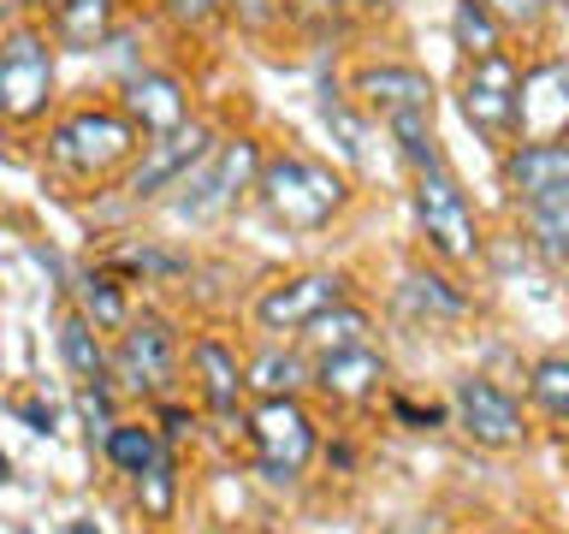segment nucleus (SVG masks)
Instances as JSON below:
<instances>
[{
	"instance_id": "nucleus-1",
	"label": "nucleus",
	"mask_w": 569,
	"mask_h": 534,
	"mask_svg": "<svg viewBox=\"0 0 569 534\" xmlns=\"http://www.w3.org/2000/svg\"><path fill=\"white\" fill-rule=\"evenodd\" d=\"M256 190H261V208L291 231H320L345 208V178L309 155H273L261 167Z\"/></svg>"
},
{
	"instance_id": "nucleus-2",
	"label": "nucleus",
	"mask_w": 569,
	"mask_h": 534,
	"mask_svg": "<svg viewBox=\"0 0 569 534\" xmlns=\"http://www.w3.org/2000/svg\"><path fill=\"white\" fill-rule=\"evenodd\" d=\"M137 131L142 125L131 113H101V107H89V113H71L60 131L48 137V160L71 178H107L113 167L131 160Z\"/></svg>"
},
{
	"instance_id": "nucleus-3",
	"label": "nucleus",
	"mask_w": 569,
	"mask_h": 534,
	"mask_svg": "<svg viewBox=\"0 0 569 534\" xmlns=\"http://www.w3.org/2000/svg\"><path fill=\"white\" fill-rule=\"evenodd\" d=\"M261 167H267V160H261L256 142H243V137L238 142H213V155L184 178V185H178L172 214H178V220H213V214H226L249 190V178H256Z\"/></svg>"
},
{
	"instance_id": "nucleus-4",
	"label": "nucleus",
	"mask_w": 569,
	"mask_h": 534,
	"mask_svg": "<svg viewBox=\"0 0 569 534\" xmlns=\"http://www.w3.org/2000/svg\"><path fill=\"white\" fill-rule=\"evenodd\" d=\"M416 220L445 261H475V249H480L475 208H469V196L457 190V178L445 160L439 167H416Z\"/></svg>"
},
{
	"instance_id": "nucleus-5",
	"label": "nucleus",
	"mask_w": 569,
	"mask_h": 534,
	"mask_svg": "<svg viewBox=\"0 0 569 534\" xmlns=\"http://www.w3.org/2000/svg\"><path fill=\"white\" fill-rule=\"evenodd\" d=\"M53 101V48L42 30L18 24L0 48V107H7L12 125H30L42 119Z\"/></svg>"
},
{
	"instance_id": "nucleus-6",
	"label": "nucleus",
	"mask_w": 569,
	"mask_h": 534,
	"mask_svg": "<svg viewBox=\"0 0 569 534\" xmlns=\"http://www.w3.org/2000/svg\"><path fill=\"white\" fill-rule=\"evenodd\" d=\"M249 439H256V457L273 481H291L315 457V422L297 398H261L249 409Z\"/></svg>"
},
{
	"instance_id": "nucleus-7",
	"label": "nucleus",
	"mask_w": 569,
	"mask_h": 534,
	"mask_svg": "<svg viewBox=\"0 0 569 534\" xmlns=\"http://www.w3.org/2000/svg\"><path fill=\"white\" fill-rule=\"evenodd\" d=\"M462 119L492 142L522 125V71L505 53H487V60L469 66V78H462Z\"/></svg>"
},
{
	"instance_id": "nucleus-8",
	"label": "nucleus",
	"mask_w": 569,
	"mask_h": 534,
	"mask_svg": "<svg viewBox=\"0 0 569 534\" xmlns=\"http://www.w3.org/2000/svg\"><path fill=\"white\" fill-rule=\"evenodd\" d=\"M113 374H119V386H131V392H167L172 374H178V338H172L167 320L137 315L131 327L119 333Z\"/></svg>"
},
{
	"instance_id": "nucleus-9",
	"label": "nucleus",
	"mask_w": 569,
	"mask_h": 534,
	"mask_svg": "<svg viewBox=\"0 0 569 534\" xmlns=\"http://www.w3.org/2000/svg\"><path fill=\"white\" fill-rule=\"evenodd\" d=\"M451 416H457L462 434H469L475 445H487V452L522 445V404H516L505 386H492V380H457Z\"/></svg>"
},
{
	"instance_id": "nucleus-10",
	"label": "nucleus",
	"mask_w": 569,
	"mask_h": 534,
	"mask_svg": "<svg viewBox=\"0 0 569 534\" xmlns=\"http://www.w3.org/2000/svg\"><path fill=\"white\" fill-rule=\"evenodd\" d=\"M208 155H213V137H208V125H196V119L167 131V137H154L149 155H142V167L131 172V196L149 202V196H160V190H178Z\"/></svg>"
},
{
	"instance_id": "nucleus-11",
	"label": "nucleus",
	"mask_w": 569,
	"mask_h": 534,
	"mask_svg": "<svg viewBox=\"0 0 569 534\" xmlns=\"http://www.w3.org/2000/svg\"><path fill=\"white\" fill-rule=\"evenodd\" d=\"M338 303H345V274H297L256 303V320L267 333H302Z\"/></svg>"
},
{
	"instance_id": "nucleus-12",
	"label": "nucleus",
	"mask_w": 569,
	"mask_h": 534,
	"mask_svg": "<svg viewBox=\"0 0 569 534\" xmlns=\"http://www.w3.org/2000/svg\"><path fill=\"white\" fill-rule=\"evenodd\" d=\"M350 89L368 113H380V125L433 113V83H427V71H416V66H362Z\"/></svg>"
},
{
	"instance_id": "nucleus-13",
	"label": "nucleus",
	"mask_w": 569,
	"mask_h": 534,
	"mask_svg": "<svg viewBox=\"0 0 569 534\" xmlns=\"http://www.w3.org/2000/svg\"><path fill=\"white\" fill-rule=\"evenodd\" d=\"M505 185L516 202H540V196L563 190L569 185V142L563 137H540V142H522V149L505 155Z\"/></svg>"
},
{
	"instance_id": "nucleus-14",
	"label": "nucleus",
	"mask_w": 569,
	"mask_h": 534,
	"mask_svg": "<svg viewBox=\"0 0 569 534\" xmlns=\"http://www.w3.org/2000/svg\"><path fill=\"white\" fill-rule=\"evenodd\" d=\"M124 113H131L149 137H167L178 125H190V96L178 78H167V71H137L131 89H124Z\"/></svg>"
},
{
	"instance_id": "nucleus-15",
	"label": "nucleus",
	"mask_w": 569,
	"mask_h": 534,
	"mask_svg": "<svg viewBox=\"0 0 569 534\" xmlns=\"http://www.w3.org/2000/svg\"><path fill=\"white\" fill-rule=\"evenodd\" d=\"M569 125V66H540L522 78V142L558 137Z\"/></svg>"
},
{
	"instance_id": "nucleus-16",
	"label": "nucleus",
	"mask_w": 569,
	"mask_h": 534,
	"mask_svg": "<svg viewBox=\"0 0 569 534\" xmlns=\"http://www.w3.org/2000/svg\"><path fill=\"white\" fill-rule=\"evenodd\" d=\"M386 380V356L373 350V345H356V350H332V356H320V368H315V386L327 392V398L338 404H362L373 398Z\"/></svg>"
},
{
	"instance_id": "nucleus-17",
	"label": "nucleus",
	"mask_w": 569,
	"mask_h": 534,
	"mask_svg": "<svg viewBox=\"0 0 569 534\" xmlns=\"http://www.w3.org/2000/svg\"><path fill=\"white\" fill-rule=\"evenodd\" d=\"M190 368H196V380H202V404L213 409L220 422H243L238 416V398H243V368H238V356H231L220 338H196L190 345Z\"/></svg>"
},
{
	"instance_id": "nucleus-18",
	"label": "nucleus",
	"mask_w": 569,
	"mask_h": 534,
	"mask_svg": "<svg viewBox=\"0 0 569 534\" xmlns=\"http://www.w3.org/2000/svg\"><path fill=\"white\" fill-rule=\"evenodd\" d=\"M96 320H89V315H66L60 320V350H66V368L71 374H78V380L83 386H101L107 380V350L96 345Z\"/></svg>"
},
{
	"instance_id": "nucleus-19",
	"label": "nucleus",
	"mask_w": 569,
	"mask_h": 534,
	"mask_svg": "<svg viewBox=\"0 0 569 534\" xmlns=\"http://www.w3.org/2000/svg\"><path fill=\"white\" fill-rule=\"evenodd\" d=\"M243 380H249V392H261V398H297V386L309 380V368H302V356H291V350H261L243 363Z\"/></svg>"
},
{
	"instance_id": "nucleus-20",
	"label": "nucleus",
	"mask_w": 569,
	"mask_h": 534,
	"mask_svg": "<svg viewBox=\"0 0 569 534\" xmlns=\"http://www.w3.org/2000/svg\"><path fill=\"white\" fill-rule=\"evenodd\" d=\"M113 18H119V0H60V42L96 48V42H107Z\"/></svg>"
},
{
	"instance_id": "nucleus-21",
	"label": "nucleus",
	"mask_w": 569,
	"mask_h": 534,
	"mask_svg": "<svg viewBox=\"0 0 569 534\" xmlns=\"http://www.w3.org/2000/svg\"><path fill=\"white\" fill-rule=\"evenodd\" d=\"M398 303L409 315H427V320H457L469 303H462V291H451V279H439V274H409L398 285Z\"/></svg>"
},
{
	"instance_id": "nucleus-22",
	"label": "nucleus",
	"mask_w": 569,
	"mask_h": 534,
	"mask_svg": "<svg viewBox=\"0 0 569 534\" xmlns=\"http://www.w3.org/2000/svg\"><path fill=\"white\" fill-rule=\"evenodd\" d=\"M302 338H309L320 356L356 350V345H368V315H362V309H350V303H338V309H327L320 320H309V327H302Z\"/></svg>"
},
{
	"instance_id": "nucleus-23",
	"label": "nucleus",
	"mask_w": 569,
	"mask_h": 534,
	"mask_svg": "<svg viewBox=\"0 0 569 534\" xmlns=\"http://www.w3.org/2000/svg\"><path fill=\"white\" fill-rule=\"evenodd\" d=\"M107 457H113L124 475H149L167 452H160L154 427H142V422H119L113 434H107Z\"/></svg>"
},
{
	"instance_id": "nucleus-24",
	"label": "nucleus",
	"mask_w": 569,
	"mask_h": 534,
	"mask_svg": "<svg viewBox=\"0 0 569 534\" xmlns=\"http://www.w3.org/2000/svg\"><path fill=\"white\" fill-rule=\"evenodd\" d=\"M528 231L546 256H569V185L540 196V202H528Z\"/></svg>"
},
{
	"instance_id": "nucleus-25",
	"label": "nucleus",
	"mask_w": 569,
	"mask_h": 534,
	"mask_svg": "<svg viewBox=\"0 0 569 534\" xmlns=\"http://www.w3.org/2000/svg\"><path fill=\"white\" fill-rule=\"evenodd\" d=\"M78 297H83V315L96 320V327H131V309H124V291L113 274H83L78 279Z\"/></svg>"
},
{
	"instance_id": "nucleus-26",
	"label": "nucleus",
	"mask_w": 569,
	"mask_h": 534,
	"mask_svg": "<svg viewBox=\"0 0 569 534\" xmlns=\"http://www.w3.org/2000/svg\"><path fill=\"white\" fill-rule=\"evenodd\" d=\"M498 18L487 0H457V48H469L475 60H487V53H498Z\"/></svg>"
},
{
	"instance_id": "nucleus-27",
	"label": "nucleus",
	"mask_w": 569,
	"mask_h": 534,
	"mask_svg": "<svg viewBox=\"0 0 569 534\" xmlns=\"http://www.w3.org/2000/svg\"><path fill=\"white\" fill-rule=\"evenodd\" d=\"M528 392H533V404H540L546 416L569 422V363H563V356H546V363H533Z\"/></svg>"
},
{
	"instance_id": "nucleus-28",
	"label": "nucleus",
	"mask_w": 569,
	"mask_h": 534,
	"mask_svg": "<svg viewBox=\"0 0 569 534\" xmlns=\"http://www.w3.org/2000/svg\"><path fill=\"white\" fill-rule=\"evenodd\" d=\"M137 498L149 516H172V457H160L149 475H137Z\"/></svg>"
},
{
	"instance_id": "nucleus-29",
	"label": "nucleus",
	"mask_w": 569,
	"mask_h": 534,
	"mask_svg": "<svg viewBox=\"0 0 569 534\" xmlns=\"http://www.w3.org/2000/svg\"><path fill=\"white\" fill-rule=\"evenodd\" d=\"M487 7H492L498 18H505V24H516V30H533V24L546 18L551 0H487Z\"/></svg>"
},
{
	"instance_id": "nucleus-30",
	"label": "nucleus",
	"mask_w": 569,
	"mask_h": 534,
	"mask_svg": "<svg viewBox=\"0 0 569 534\" xmlns=\"http://www.w3.org/2000/svg\"><path fill=\"white\" fill-rule=\"evenodd\" d=\"M320 113H327V125H338V137H345V155L356 160V155H362V125H356L350 113H345V101H320Z\"/></svg>"
},
{
	"instance_id": "nucleus-31",
	"label": "nucleus",
	"mask_w": 569,
	"mask_h": 534,
	"mask_svg": "<svg viewBox=\"0 0 569 534\" xmlns=\"http://www.w3.org/2000/svg\"><path fill=\"white\" fill-rule=\"evenodd\" d=\"M167 12L178 24H208V18L220 12V0H167Z\"/></svg>"
},
{
	"instance_id": "nucleus-32",
	"label": "nucleus",
	"mask_w": 569,
	"mask_h": 534,
	"mask_svg": "<svg viewBox=\"0 0 569 534\" xmlns=\"http://www.w3.org/2000/svg\"><path fill=\"white\" fill-rule=\"evenodd\" d=\"M18 416H30L36 427H53V404H42V398H18Z\"/></svg>"
},
{
	"instance_id": "nucleus-33",
	"label": "nucleus",
	"mask_w": 569,
	"mask_h": 534,
	"mask_svg": "<svg viewBox=\"0 0 569 534\" xmlns=\"http://www.w3.org/2000/svg\"><path fill=\"white\" fill-rule=\"evenodd\" d=\"M71 534H96V528H89V523H71Z\"/></svg>"
}]
</instances>
